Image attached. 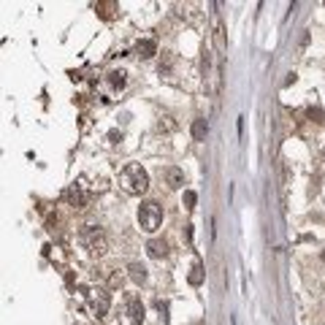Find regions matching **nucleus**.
<instances>
[{"instance_id": "1", "label": "nucleus", "mask_w": 325, "mask_h": 325, "mask_svg": "<svg viewBox=\"0 0 325 325\" xmlns=\"http://www.w3.org/2000/svg\"><path fill=\"white\" fill-rule=\"evenodd\" d=\"M119 187H122L127 195H144V193L149 190V174H147V168H141L139 163L125 166L122 174H119Z\"/></svg>"}, {"instance_id": "2", "label": "nucleus", "mask_w": 325, "mask_h": 325, "mask_svg": "<svg viewBox=\"0 0 325 325\" xmlns=\"http://www.w3.org/2000/svg\"><path fill=\"white\" fill-rule=\"evenodd\" d=\"M79 241H82V247L92 255V258H100V255H106V250H109V238H106V233H103L100 228H95V225L82 228Z\"/></svg>"}, {"instance_id": "3", "label": "nucleus", "mask_w": 325, "mask_h": 325, "mask_svg": "<svg viewBox=\"0 0 325 325\" xmlns=\"http://www.w3.org/2000/svg\"><path fill=\"white\" fill-rule=\"evenodd\" d=\"M163 225V206L157 201H144L139 206V228L144 233H155Z\"/></svg>"}, {"instance_id": "4", "label": "nucleus", "mask_w": 325, "mask_h": 325, "mask_svg": "<svg viewBox=\"0 0 325 325\" xmlns=\"http://www.w3.org/2000/svg\"><path fill=\"white\" fill-rule=\"evenodd\" d=\"M82 293H84V298H87V304H90L92 317H106L109 309H111V295L106 293V290L103 287H82Z\"/></svg>"}, {"instance_id": "5", "label": "nucleus", "mask_w": 325, "mask_h": 325, "mask_svg": "<svg viewBox=\"0 0 325 325\" xmlns=\"http://www.w3.org/2000/svg\"><path fill=\"white\" fill-rule=\"evenodd\" d=\"M144 314H147V309H144L141 298L130 295L125 298L122 309H119V325H144Z\"/></svg>"}, {"instance_id": "6", "label": "nucleus", "mask_w": 325, "mask_h": 325, "mask_svg": "<svg viewBox=\"0 0 325 325\" xmlns=\"http://www.w3.org/2000/svg\"><path fill=\"white\" fill-rule=\"evenodd\" d=\"M63 198L71 203V206H84V203H87V190H84V184L73 182V184H68V190H65Z\"/></svg>"}, {"instance_id": "7", "label": "nucleus", "mask_w": 325, "mask_h": 325, "mask_svg": "<svg viewBox=\"0 0 325 325\" xmlns=\"http://www.w3.org/2000/svg\"><path fill=\"white\" fill-rule=\"evenodd\" d=\"M163 176H166V184L171 190H179V187H184V171L176 168V166H168L163 171Z\"/></svg>"}, {"instance_id": "8", "label": "nucleus", "mask_w": 325, "mask_h": 325, "mask_svg": "<svg viewBox=\"0 0 325 325\" xmlns=\"http://www.w3.org/2000/svg\"><path fill=\"white\" fill-rule=\"evenodd\" d=\"M155 55H157V44L152 38H144V41L136 44V57L139 60H152Z\"/></svg>"}, {"instance_id": "9", "label": "nucleus", "mask_w": 325, "mask_h": 325, "mask_svg": "<svg viewBox=\"0 0 325 325\" xmlns=\"http://www.w3.org/2000/svg\"><path fill=\"white\" fill-rule=\"evenodd\" d=\"M127 277L133 279V285H147V268L141 263H130L127 266Z\"/></svg>"}, {"instance_id": "10", "label": "nucleus", "mask_w": 325, "mask_h": 325, "mask_svg": "<svg viewBox=\"0 0 325 325\" xmlns=\"http://www.w3.org/2000/svg\"><path fill=\"white\" fill-rule=\"evenodd\" d=\"M190 133H193V139H195V141H203V139H206V133H209V122H206L203 117H198V119L193 122Z\"/></svg>"}, {"instance_id": "11", "label": "nucleus", "mask_w": 325, "mask_h": 325, "mask_svg": "<svg viewBox=\"0 0 325 325\" xmlns=\"http://www.w3.org/2000/svg\"><path fill=\"white\" fill-rule=\"evenodd\" d=\"M147 252H149V258L160 260V258H166L168 247H166V241H157V238H152V241L147 244Z\"/></svg>"}, {"instance_id": "12", "label": "nucleus", "mask_w": 325, "mask_h": 325, "mask_svg": "<svg viewBox=\"0 0 325 325\" xmlns=\"http://www.w3.org/2000/svg\"><path fill=\"white\" fill-rule=\"evenodd\" d=\"M187 279H190V285H193V287H198V285H201V282H203V266H201V263H195V266L190 268V277H187Z\"/></svg>"}, {"instance_id": "13", "label": "nucleus", "mask_w": 325, "mask_h": 325, "mask_svg": "<svg viewBox=\"0 0 325 325\" xmlns=\"http://www.w3.org/2000/svg\"><path fill=\"white\" fill-rule=\"evenodd\" d=\"M214 44H217V52H225V36H222V24H214Z\"/></svg>"}, {"instance_id": "14", "label": "nucleus", "mask_w": 325, "mask_h": 325, "mask_svg": "<svg viewBox=\"0 0 325 325\" xmlns=\"http://www.w3.org/2000/svg\"><path fill=\"white\" fill-rule=\"evenodd\" d=\"M109 82L114 84V87L122 90V87H125V71H111V73H109Z\"/></svg>"}, {"instance_id": "15", "label": "nucleus", "mask_w": 325, "mask_h": 325, "mask_svg": "<svg viewBox=\"0 0 325 325\" xmlns=\"http://www.w3.org/2000/svg\"><path fill=\"white\" fill-rule=\"evenodd\" d=\"M195 201H198V195H195L193 190H184V206H187V209H193V206H195Z\"/></svg>"}, {"instance_id": "16", "label": "nucleus", "mask_w": 325, "mask_h": 325, "mask_svg": "<svg viewBox=\"0 0 325 325\" xmlns=\"http://www.w3.org/2000/svg\"><path fill=\"white\" fill-rule=\"evenodd\" d=\"M157 309H160L163 322H166V320H168V304H166V301H157Z\"/></svg>"}, {"instance_id": "17", "label": "nucleus", "mask_w": 325, "mask_h": 325, "mask_svg": "<svg viewBox=\"0 0 325 325\" xmlns=\"http://www.w3.org/2000/svg\"><path fill=\"white\" fill-rule=\"evenodd\" d=\"M109 139H111V141H117V139H119V141H122V133H117V130H111V133H109Z\"/></svg>"}, {"instance_id": "18", "label": "nucleus", "mask_w": 325, "mask_h": 325, "mask_svg": "<svg viewBox=\"0 0 325 325\" xmlns=\"http://www.w3.org/2000/svg\"><path fill=\"white\" fill-rule=\"evenodd\" d=\"M320 258H322V263H325V250H322V255H320Z\"/></svg>"}, {"instance_id": "19", "label": "nucleus", "mask_w": 325, "mask_h": 325, "mask_svg": "<svg viewBox=\"0 0 325 325\" xmlns=\"http://www.w3.org/2000/svg\"><path fill=\"white\" fill-rule=\"evenodd\" d=\"M322 157H325V149H322Z\"/></svg>"}]
</instances>
